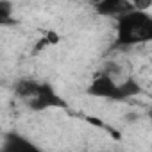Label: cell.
Here are the masks:
<instances>
[{
  "label": "cell",
  "mask_w": 152,
  "mask_h": 152,
  "mask_svg": "<svg viewBox=\"0 0 152 152\" xmlns=\"http://www.w3.org/2000/svg\"><path fill=\"white\" fill-rule=\"evenodd\" d=\"M152 41V16L147 11H131L118 18L116 45L134 47Z\"/></svg>",
  "instance_id": "6da1fadb"
},
{
  "label": "cell",
  "mask_w": 152,
  "mask_h": 152,
  "mask_svg": "<svg viewBox=\"0 0 152 152\" xmlns=\"http://www.w3.org/2000/svg\"><path fill=\"white\" fill-rule=\"evenodd\" d=\"M25 102H27V106L32 111H45L48 107H63V109L66 107V102L56 93V90L48 83H41L38 95L29 99V100H25Z\"/></svg>",
  "instance_id": "7a4b0ae2"
},
{
  "label": "cell",
  "mask_w": 152,
  "mask_h": 152,
  "mask_svg": "<svg viewBox=\"0 0 152 152\" xmlns=\"http://www.w3.org/2000/svg\"><path fill=\"white\" fill-rule=\"evenodd\" d=\"M86 93L91 95V97H99V99H111V100H116L118 83H115V77H111L109 73L100 72L97 77L91 81V84L88 86Z\"/></svg>",
  "instance_id": "3957f363"
},
{
  "label": "cell",
  "mask_w": 152,
  "mask_h": 152,
  "mask_svg": "<svg viewBox=\"0 0 152 152\" xmlns=\"http://www.w3.org/2000/svg\"><path fill=\"white\" fill-rule=\"evenodd\" d=\"M134 11V6L131 0H100L95 6V13L106 18H120L127 13Z\"/></svg>",
  "instance_id": "277c9868"
},
{
  "label": "cell",
  "mask_w": 152,
  "mask_h": 152,
  "mask_svg": "<svg viewBox=\"0 0 152 152\" xmlns=\"http://www.w3.org/2000/svg\"><path fill=\"white\" fill-rule=\"evenodd\" d=\"M39 86H41V83H36L34 79H20L15 84V93H16L18 99L29 100V99H32V97L38 95Z\"/></svg>",
  "instance_id": "5b68a950"
},
{
  "label": "cell",
  "mask_w": 152,
  "mask_h": 152,
  "mask_svg": "<svg viewBox=\"0 0 152 152\" xmlns=\"http://www.w3.org/2000/svg\"><path fill=\"white\" fill-rule=\"evenodd\" d=\"M141 93V86L136 79H125L124 83L118 84V93H116V100H127L131 97H136Z\"/></svg>",
  "instance_id": "8992f818"
},
{
  "label": "cell",
  "mask_w": 152,
  "mask_h": 152,
  "mask_svg": "<svg viewBox=\"0 0 152 152\" xmlns=\"http://www.w3.org/2000/svg\"><path fill=\"white\" fill-rule=\"evenodd\" d=\"M0 23L13 25V4L9 0H0Z\"/></svg>",
  "instance_id": "52a82bcc"
},
{
  "label": "cell",
  "mask_w": 152,
  "mask_h": 152,
  "mask_svg": "<svg viewBox=\"0 0 152 152\" xmlns=\"http://www.w3.org/2000/svg\"><path fill=\"white\" fill-rule=\"evenodd\" d=\"M102 72L109 73L111 77H116V75H120V73H122V66H120L118 63H115V61H107V63L104 64Z\"/></svg>",
  "instance_id": "ba28073f"
},
{
  "label": "cell",
  "mask_w": 152,
  "mask_h": 152,
  "mask_svg": "<svg viewBox=\"0 0 152 152\" xmlns=\"http://www.w3.org/2000/svg\"><path fill=\"white\" fill-rule=\"evenodd\" d=\"M131 2H132L134 9H138V11H147L152 7V0H131Z\"/></svg>",
  "instance_id": "9c48e42d"
},
{
  "label": "cell",
  "mask_w": 152,
  "mask_h": 152,
  "mask_svg": "<svg viewBox=\"0 0 152 152\" xmlns=\"http://www.w3.org/2000/svg\"><path fill=\"white\" fill-rule=\"evenodd\" d=\"M45 36H47V39L50 41V45H57V43L61 41V36H59V34H57L56 31H48V32H47Z\"/></svg>",
  "instance_id": "30bf717a"
},
{
  "label": "cell",
  "mask_w": 152,
  "mask_h": 152,
  "mask_svg": "<svg viewBox=\"0 0 152 152\" xmlns=\"http://www.w3.org/2000/svg\"><path fill=\"white\" fill-rule=\"evenodd\" d=\"M47 45H50V41H48V39H47V36H45V38H41V39L36 43V47L32 48V54H38V52H39L41 48H45Z\"/></svg>",
  "instance_id": "8fae6325"
},
{
  "label": "cell",
  "mask_w": 152,
  "mask_h": 152,
  "mask_svg": "<svg viewBox=\"0 0 152 152\" xmlns=\"http://www.w3.org/2000/svg\"><path fill=\"white\" fill-rule=\"evenodd\" d=\"M124 118H125V122H129V124H132V122H136V120L140 118V115H138V113H127V115H125Z\"/></svg>",
  "instance_id": "7c38bea8"
},
{
  "label": "cell",
  "mask_w": 152,
  "mask_h": 152,
  "mask_svg": "<svg viewBox=\"0 0 152 152\" xmlns=\"http://www.w3.org/2000/svg\"><path fill=\"white\" fill-rule=\"evenodd\" d=\"M147 116H148V118L152 120V107H148V111H147Z\"/></svg>",
  "instance_id": "4fadbf2b"
},
{
  "label": "cell",
  "mask_w": 152,
  "mask_h": 152,
  "mask_svg": "<svg viewBox=\"0 0 152 152\" xmlns=\"http://www.w3.org/2000/svg\"><path fill=\"white\" fill-rule=\"evenodd\" d=\"M91 2H93V6H97V4L100 2V0H91Z\"/></svg>",
  "instance_id": "5bb4252c"
}]
</instances>
